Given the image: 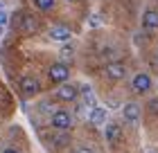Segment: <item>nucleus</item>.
I'll list each match as a JSON object with an SVG mask.
<instances>
[{
	"mask_svg": "<svg viewBox=\"0 0 158 153\" xmlns=\"http://www.w3.org/2000/svg\"><path fill=\"white\" fill-rule=\"evenodd\" d=\"M88 27H90V30H97V27H102V16H99V14H90Z\"/></svg>",
	"mask_w": 158,
	"mask_h": 153,
	"instance_id": "14",
	"label": "nucleus"
},
{
	"mask_svg": "<svg viewBox=\"0 0 158 153\" xmlns=\"http://www.w3.org/2000/svg\"><path fill=\"white\" fill-rule=\"evenodd\" d=\"M68 77H70V70H68L66 63H54L52 68H50V79L56 81V83H66Z\"/></svg>",
	"mask_w": 158,
	"mask_h": 153,
	"instance_id": "2",
	"label": "nucleus"
},
{
	"mask_svg": "<svg viewBox=\"0 0 158 153\" xmlns=\"http://www.w3.org/2000/svg\"><path fill=\"white\" fill-rule=\"evenodd\" d=\"M0 7H2V2H0Z\"/></svg>",
	"mask_w": 158,
	"mask_h": 153,
	"instance_id": "22",
	"label": "nucleus"
},
{
	"mask_svg": "<svg viewBox=\"0 0 158 153\" xmlns=\"http://www.w3.org/2000/svg\"><path fill=\"white\" fill-rule=\"evenodd\" d=\"M77 153H95V151L88 149V147H81V149H77Z\"/></svg>",
	"mask_w": 158,
	"mask_h": 153,
	"instance_id": "19",
	"label": "nucleus"
},
{
	"mask_svg": "<svg viewBox=\"0 0 158 153\" xmlns=\"http://www.w3.org/2000/svg\"><path fill=\"white\" fill-rule=\"evenodd\" d=\"M70 36H73V32H70V27H66V25H54L52 30H50V38L52 41L66 43V41H70Z\"/></svg>",
	"mask_w": 158,
	"mask_h": 153,
	"instance_id": "8",
	"label": "nucleus"
},
{
	"mask_svg": "<svg viewBox=\"0 0 158 153\" xmlns=\"http://www.w3.org/2000/svg\"><path fill=\"white\" fill-rule=\"evenodd\" d=\"M142 27L145 30H158V11L156 9H147L142 16Z\"/></svg>",
	"mask_w": 158,
	"mask_h": 153,
	"instance_id": "10",
	"label": "nucleus"
},
{
	"mask_svg": "<svg viewBox=\"0 0 158 153\" xmlns=\"http://www.w3.org/2000/svg\"><path fill=\"white\" fill-rule=\"evenodd\" d=\"M149 108H152L154 115H158V99H152V101H149Z\"/></svg>",
	"mask_w": 158,
	"mask_h": 153,
	"instance_id": "17",
	"label": "nucleus"
},
{
	"mask_svg": "<svg viewBox=\"0 0 158 153\" xmlns=\"http://www.w3.org/2000/svg\"><path fill=\"white\" fill-rule=\"evenodd\" d=\"M61 54H63V56H73V47H68V45H66V47H63V52H61Z\"/></svg>",
	"mask_w": 158,
	"mask_h": 153,
	"instance_id": "18",
	"label": "nucleus"
},
{
	"mask_svg": "<svg viewBox=\"0 0 158 153\" xmlns=\"http://www.w3.org/2000/svg\"><path fill=\"white\" fill-rule=\"evenodd\" d=\"M149 153H156V151H149Z\"/></svg>",
	"mask_w": 158,
	"mask_h": 153,
	"instance_id": "21",
	"label": "nucleus"
},
{
	"mask_svg": "<svg viewBox=\"0 0 158 153\" xmlns=\"http://www.w3.org/2000/svg\"><path fill=\"white\" fill-rule=\"evenodd\" d=\"M2 153H18V151H16V149H5Z\"/></svg>",
	"mask_w": 158,
	"mask_h": 153,
	"instance_id": "20",
	"label": "nucleus"
},
{
	"mask_svg": "<svg viewBox=\"0 0 158 153\" xmlns=\"http://www.w3.org/2000/svg\"><path fill=\"white\" fill-rule=\"evenodd\" d=\"M7 20H9V14H7L5 9H0V36L5 34V25H7Z\"/></svg>",
	"mask_w": 158,
	"mask_h": 153,
	"instance_id": "15",
	"label": "nucleus"
},
{
	"mask_svg": "<svg viewBox=\"0 0 158 153\" xmlns=\"http://www.w3.org/2000/svg\"><path fill=\"white\" fill-rule=\"evenodd\" d=\"M36 27H39L36 18H34V16H30V14H25V16H23V23H20V32L32 34V32H36Z\"/></svg>",
	"mask_w": 158,
	"mask_h": 153,
	"instance_id": "12",
	"label": "nucleus"
},
{
	"mask_svg": "<svg viewBox=\"0 0 158 153\" xmlns=\"http://www.w3.org/2000/svg\"><path fill=\"white\" fill-rule=\"evenodd\" d=\"M104 135H106V140H109L111 144H115V142H120V137H122V128L118 126L115 122H111V124H106Z\"/></svg>",
	"mask_w": 158,
	"mask_h": 153,
	"instance_id": "9",
	"label": "nucleus"
},
{
	"mask_svg": "<svg viewBox=\"0 0 158 153\" xmlns=\"http://www.w3.org/2000/svg\"><path fill=\"white\" fill-rule=\"evenodd\" d=\"M34 5H36L41 11H50L54 7V0H34Z\"/></svg>",
	"mask_w": 158,
	"mask_h": 153,
	"instance_id": "13",
	"label": "nucleus"
},
{
	"mask_svg": "<svg viewBox=\"0 0 158 153\" xmlns=\"http://www.w3.org/2000/svg\"><path fill=\"white\" fill-rule=\"evenodd\" d=\"M124 74H127L124 63H118V61L106 63V77H109V79H113V81H120V79H124Z\"/></svg>",
	"mask_w": 158,
	"mask_h": 153,
	"instance_id": "5",
	"label": "nucleus"
},
{
	"mask_svg": "<svg viewBox=\"0 0 158 153\" xmlns=\"http://www.w3.org/2000/svg\"><path fill=\"white\" fill-rule=\"evenodd\" d=\"M131 86H133V90H135V92H147L149 88H152V77L145 74V72H140V74H135V77H133Z\"/></svg>",
	"mask_w": 158,
	"mask_h": 153,
	"instance_id": "6",
	"label": "nucleus"
},
{
	"mask_svg": "<svg viewBox=\"0 0 158 153\" xmlns=\"http://www.w3.org/2000/svg\"><path fill=\"white\" fill-rule=\"evenodd\" d=\"M50 122H52V126L59 128V131L73 128V115H70L68 111H54L52 117H50Z\"/></svg>",
	"mask_w": 158,
	"mask_h": 153,
	"instance_id": "1",
	"label": "nucleus"
},
{
	"mask_svg": "<svg viewBox=\"0 0 158 153\" xmlns=\"http://www.w3.org/2000/svg\"><path fill=\"white\" fill-rule=\"evenodd\" d=\"M122 115H124V122L138 124L140 122V106L133 104V101H129V104H124V108H122Z\"/></svg>",
	"mask_w": 158,
	"mask_h": 153,
	"instance_id": "4",
	"label": "nucleus"
},
{
	"mask_svg": "<svg viewBox=\"0 0 158 153\" xmlns=\"http://www.w3.org/2000/svg\"><path fill=\"white\" fill-rule=\"evenodd\" d=\"M20 90H23L27 97H32V95H36L41 90V83L34 77H23V79H20Z\"/></svg>",
	"mask_w": 158,
	"mask_h": 153,
	"instance_id": "7",
	"label": "nucleus"
},
{
	"mask_svg": "<svg viewBox=\"0 0 158 153\" xmlns=\"http://www.w3.org/2000/svg\"><path fill=\"white\" fill-rule=\"evenodd\" d=\"M88 122L93 124V126H102V124H106V111H104V108H99V106L93 108Z\"/></svg>",
	"mask_w": 158,
	"mask_h": 153,
	"instance_id": "11",
	"label": "nucleus"
},
{
	"mask_svg": "<svg viewBox=\"0 0 158 153\" xmlns=\"http://www.w3.org/2000/svg\"><path fill=\"white\" fill-rule=\"evenodd\" d=\"M77 95H79V90H77L75 83H61L59 88H56V97L63 99V101H75Z\"/></svg>",
	"mask_w": 158,
	"mask_h": 153,
	"instance_id": "3",
	"label": "nucleus"
},
{
	"mask_svg": "<svg viewBox=\"0 0 158 153\" xmlns=\"http://www.w3.org/2000/svg\"><path fill=\"white\" fill-rule=\"evenodd\" d=\"M84 104H86V106H88V108H90V111H93V108H97V101H95V95H93V92H88V95H86V99H84Z\"/></svg>",
	"mask_w": 158,
	"mask_h": 153,
	"instance_id": "16",
	"label": "nucleus"
}]
</instances>
